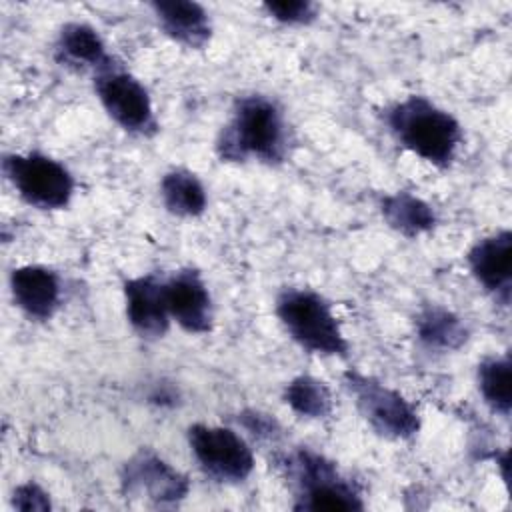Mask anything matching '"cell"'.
<instances>
[{"label": "cell", "mask_w": 512, "mask_h": 512, "mask_svg": "<svg viewBox=\"0 0 512 512\" xmlns=\"http://www.w3.org/2000/svg\"><path fill=\"white\" fill-rule=\"evenodd\" d=\"M214 146L222 162L244 164L256 160L278 166L290 156L292 134L276 100L264 94H248L234 100L230 118L218 132Z\"/></svg>", "instance_id": "obj_1"}, {"label": "cell", "mask_w": 512, "mask_h": 512, "mask_svg": "<svg viewBox=\"0 0 512 512\" xmlns=\"http://www.w3.org/2000/svg\"><path fill=\"white\" fill-rule=\"evenodd\" d=\"M386 126L392 138L410 154L434 168L454 164L464 134L456 116L426 96H406L386 108Z\"/></svg>", "instance_id": "obj_2"}, {"label": "cell", "mask_w": 512, "mask_h": 512, "mask_svg": "<svg viewBox=\"0 0 512 512\" xmlns=\"http://www.w3.org/2000/svg\"><path fill=\"white\" fill-rule=\"evenodd\" d=\"M284 332L304 352L324 358H346L350 342L334 314L332 304L312 288H284L274 302Z\"/></svg>", "instance_id": "obj_3"}, {"label": "cell", "mask_w": 512, "mask_h": 512, "mask_svg": "<svg viewBox=\"0 0 512 512\" xmlns=\"http://www.w3.org/2000/svg\"><path fill=\"white\" fill-rule=\"evenodd\" d=\"M286 474L294 490L296 510L340 512L364 508L358 486L332 460L310 448H298L286 458Z\"/></svg>", "instance_id": "obj_4"}, {"label": "cell", "mask_w": 512, "mask_h": 512, "mask_svg": "<svg viewBox=\"0 0 512 512\" xmlns=\"http://www.w3.org/2000/svg\"><path fill=\"white\" fill-rule=\"evenodd\" d=\"M342 382L360 416L378 436L404 442L420 432L418 410L396 388L358 370H346Z\"/></svg>", "instance_id": "obj_5"}, {"label": "cell", "mask_w": 512, "mask_h": 512, "mask_svg": "<svg viewBox=\"0 0 512 512\" xmlns=\"http://www.w3.org/2000/svg\"><path fill=\"white\" fill-rule=\"evenodd\" d=\"M2 172L16 194L32 208L62 210L72 202L76 180L56 158L44 152H12L2 158Z\"/></svg>", "instance_id": "obj_6"}, {"label": "cell", "mask_w": 512, "mask_h": 512, "mask_svg": "<svg viewBox=\"0 0 512 512\" xmlns=\"http://www.w3.org/2000/svg\"><path fill=\"white\" fill-rule=\"evenodd\" d=\"M94 92L104 112L124 132L144 138L158 132V120L146 86L120 64L112 62L94 74Z\"/></svg>", "instance_id": "obj_7"}, {"label": "cell", "mask_w": 512, "mask_h": 512, "mask_svg": "<svg viewBox=\"0 0 512 512\" xmlns=\"http://www.w3.org/2000/svg\"><path fill=\"white\" fill-rule=\"evenodd\" d=\"M186 440L198 468L224 484H240L254 472L250 444L228 426L196 422L186 430Z\"/></svg>", "instance_id": "obj_8"}, {"label": "cell", "mask_w": 512, "mask_h": 512, "mask_svg": "<svg viewBox=\"0 0 512 512\" xmlns=\"http://www.w3.org/2000/svg\"><path fill=\"white\" fill-rule=\"evenodd\" d=\"M120 488L124 496L144 498L156 506H174L188 496L190 480L154 450L140 448L120 470Z\"/></svg>", "instance_id": "obj_9"}, {"label": "cell", "mask_w": 512, "mask_h": 512, "mask_svg": "<svg viewBox=\"0 0 512 512\" xmlns=\"http://www.w3.org/2000/svg\"><path fill=\"white\" fill-rule=\"evenodd\" d=\"M170 320L188 334H208L214 326V300L196 268H180L164 278Z\"/></svg>", "instance_id": "obj_10"}, {"label": "cell", "mask_w": 512, "mask_h": 512, "mask_svg": "<svg viewBox=\"0 0 512 512\" xmlns=\"http://www.w3.org/2000/svg\"><path fill=\"white\" fill-rule=\"evenodd\" d=\"M466 264L474 280L506 306L512 286V232L502 228L476 240L466 254Z\"/></svg>", "instance_id": "obj_11"}, {"label": "cell", "mask_w": 512, "mask_h": 512, "mask_svg": "<svg viewBox=\"0 0 512 512\" xmlns=\"http://www.w3.org/2000/svg\"><path fill=\"white\" fill-rule=\"evenodd\" d=\"M124 310L132 330L146 340H158L170 330V314L164 296V280L142 274L124 282Z\"/></svg>", "instance_id": "obj_12"}, {"label": "cell", "mask_w": 512, "mask_h": 512, "mask_svg": "<svg viewBox=\"0 0 512 512\" xmlns=\"http://www.w3.org/2000/svg\"><path fill=\"white\" fill-rule=\"evenodd\" d=\"M10 294L16 308L30 320H50L62 302L58 272L42 264H24L10 272Z\"/></svg>", "instance_id": "obj_13"}, {"label": "cell", "mask_w": 512, "mask_h": 512, "mask_svg": "<svg viewBox=\"0 0 512 512\" xmlns=\"http://www.w3.org/2000/svg\"><path fill=\"white\" fill-rule=\"evenodd\" d=\"M150 10L160 30L176 44L204 50L214 34L210 12L194 0H154Z\"/></svg>", "instance_id": "obj_14"}, {"label": "cell", "mask_w": 512, "mask_h": 512, "mask_svg": "<svg viewBox=\"0 0 512 512\" xmlns=\"http://www.w3.org/2000/svg\"><path fill=\"white\" fill-rule=\"evenodd\" d=\"M56 60L74 70H90L92 74L114 62L100 32L86 22H66L54 40Z\"/></svg>", "instance_id": "obj_15"}, {"label": "cell", "mask_w": 512, "mask_h": 512, "mask_svg": "<svg viewBox=\"0 0 512 512\" xmlns=\"http://www.w3.org/2000/svg\"><path fill=\"white\" fill-rule=\"evenodd\" d=\"M414 328L418 342L432 352L460 350L470 338L464 318L440 304L422 308L414 320Z\"/></svg>", "instance_id": "obj_16"}, {"label": "cell", "mask_w": 512, "mask_h": 512, "mask_svg": "<svg viewBox=\"0 0 512 512\" xmlns=\"http://www.w3.org/2000/svg\"><path fill=\"white\" fill-rule=\"evenodd\" d=\"M380 212L384 222L406 238H418L436 228L438 216L434 208L420 196L398 190L380 198Z\"/></svg>", "instance_id": "obj_17"}, {"label": "cell", "mask_w": 512, "mask_h": 512, "mask_svg": "<svg viewBox=\"0 0 512 512\" xmlns=\"http://www.w3.org/2000/svg\"><path fill=\"white\" fill-rule=\"evenodd\" d=\"M164 208L178 218H198L208 208V194L202 180L188 168H172L160 180Z\"/></svg>", "instance_id": "obj_18"}, {"label": "cell", "mask_w": 512, "mask_h": 512, "mask_svg": "<svg viewBox=\"0 0 512 512\" xmlns=\"http://www.w3.org/2000/svg\"><path fill=\"white\" fill-rule=\"evenodd\" d=\"M476 382L478 392L484 400V404L500 414L502 418H508L512 408V362L510 354L502 356H486L476 370Z\"/></svg>", "instance_id": "obj_19"}, {"label": "cell", "mask_w": 512, "mask_h": 512, "mask_svg": "<svg viewBox=\"0 0 512 512\" xmlns=\"http://www.w3.org/2000/svg\"><path fill=\"white\" fill-rule=\"evenodd\" d=\"M282 400L294 414L306 420L328 418L334 408L332 392L326 382L310 374H298L286 382Z\"/></svg>", "instance_id": "obj_20"}, {"label": "cell", "mask_w": 512, "mask_h": 512, "mask_svg": "<svg viewBox=\"0 0 512 512\" xmlns=\"http://www.w3.org/2000/svg\"><path fill=\"white\" fill-rule=\"evenodd\" d=\"M266 16L284 26H308L318 18V6L310 0H278L264 2Z\"/></svg>", "instance_id": "obj_21"}, {"label": "cell", "mask_w": 512, "mask_h": 512, "mask_svg": "<svg viewBox=\"0 0 512 512\" xmlns=\"http://www.w3.org/2000/svg\"><path fill=\"white\" fill-rule=\"evenodd\" d=\"M12 508L22 512H48L52 510V500L40 484L24 482L12 492Z\"/></svg>", "instance_id": "obj_22"}, {"label": "cell", "mask_w": 512, "mask_h": 512, "mask_svg": "<svg viewBox=\"0 0 512 512\" xmlns=\"http://www.w3.org/2000/svg\"><path fill=\"white\" fill-rule=\"evenodd\" d=\"M238 422H240L250 434H254V436H258V438H274V436L278 434V430H280L278 422H276L272 416H268V414H264V412H260V410H244V412L238 416Z\"/></svg>", "instance_id": "obj_23"}]
</instances>
